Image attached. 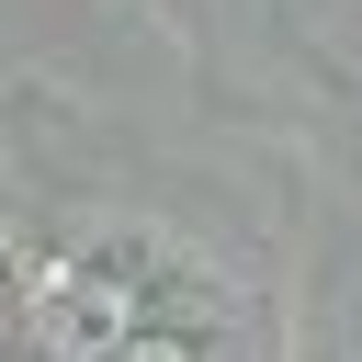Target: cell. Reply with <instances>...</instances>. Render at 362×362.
Returning <instances> with one entry per match:
<instances>
[{
    "label": "cell",
    "mask_w": 362,
    "mask_h": 362,
    "mask_svg": "<svg viewBox=\"0 0 362 362\" xmlns=\"http://www.w3.org/2000/svg\"><path fill=\"white\" fill-rule=\"evenodd\" d=\"M0 362H34V272L0 260Z\"/></svg>",
    "instance_id": "obj_2"
},
{
    "label": "cell",
    "mask_w": 362,
    "mask_h": 362,
    "mask_svg": "<svg viewBox=\"0 0 362 362\" xmlns=\"http://www.w3.org/2000/svg\"><path fill=\"white\" fill-rule=\"evenodd\" d=\"M102 362H238L226 339H215V283L192 272V260H170V283H158V305L102 351Z\"/></svg>",
    "instance_id": "obj_1"
}]
</instances>
